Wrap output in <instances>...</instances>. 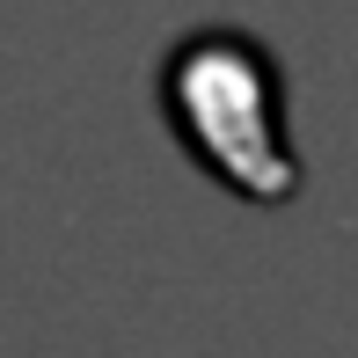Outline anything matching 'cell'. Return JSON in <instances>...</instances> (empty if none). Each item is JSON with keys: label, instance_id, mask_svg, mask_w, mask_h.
<instances>
[{"label": "cell", "instance_id": "6da1fadb", "mask_svg": "<svg viewBox=\"0 0 358 358\" xmlns=\"http://www.w3.org/2000/svg\"><path fill=\"white\" fill-rule=\"evenodd\" d=\"M154 103L169 139L190 154L205 183L234 190L241 205L300 198V146H292V80L264 37L234 22H205L161 52Z\"/></svg>", "mask_w": 358, "mask_h": 358}]
</instances>
